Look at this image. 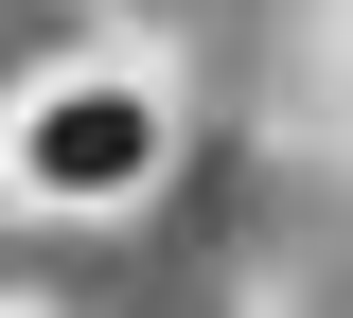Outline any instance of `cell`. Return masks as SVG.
<instances>
[{"instance_id":"cell-1","label":"cell","mask_w":353,"mask_h":318,"mask_svg":"<svg viewBox=\"0 0 353 318\" xmlns=\"http://www.w3.org/2000/svg\"><path fill=\"white\" fill-rule=\"evenodd\" d=\"M159 159H176L159 71H53V89L0 106V195L18 212H141Z\"/></svg>"}]
</instances>
